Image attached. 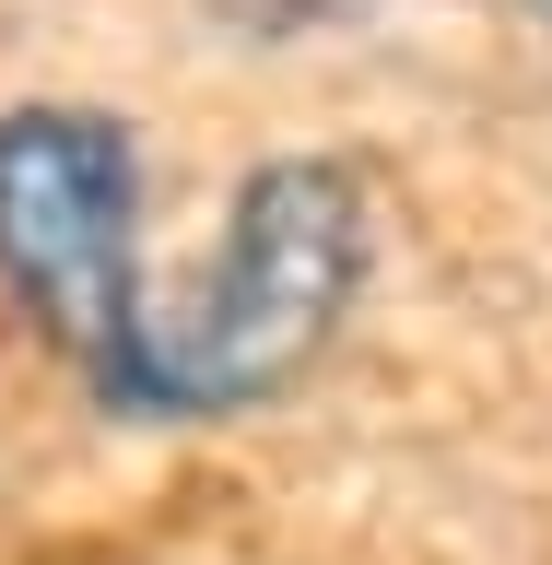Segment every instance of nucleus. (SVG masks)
Instances as JSON below:
<instances>
[{"label": "nucleus", "instance_id": "obj_1", "mask_svg": "<svg viewBox=\"0 0 552 565\" xmlns=\"http://www.w3.org/2000/svg\"><path fill=\"white\" fill-rule=\"evenodd\" d=\"M365 259H377V212H365L353 166H329V153L247 166L212 259L176 271V295L141 330V365H130L118 413L130 424H224V413L282 401L342 342L353 295H365Z\"/></svg>", "mask_w": 552, "mask_h": 565}, {"label": "nucleus", "instance_id": "obj_2", "mask_svg": "<svg viewBox=\"0 0 552 565\" xmlns=\"http://www.w3.org/2000/svg\"><path fill=\"white\" fill-rule=\"evenodd\" d=\"M141 282V141L106 106H0V295L71 377L118 365Z\"/></svg>", "mask_w": 552, "mask_h": 565}, {"label": "nucleus", "instance_id": "obj_3", "mask_svg": "<svg viewBox=\"0 0 552 565\" xmlns=\"http://www.w3.org/2000/svg\"><path fill=\"white\" fill-rule=\"evenodd\" d=\"M529 12H541V35H552V0H529Z\"/></svg>", "mask_w": 552, "mask_h": 565}]
</instances>
